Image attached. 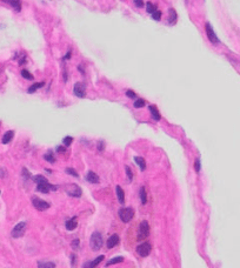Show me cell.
<instances>
[{
    "mask_svg": "<svg viewBox=\"0 0 240 268\" xmlns=\"http://www.w3.org/2000/svg\"><path fill=\"white\" fill-rule=\"evenodd\" d=\"M33 181L37 182V190L38 192H41V193H49L51 190H57V186L51 185L49 182V180L43 175H35L33 176Z\"/></svg>",
    "mask_w": 240,
    "mask_h": 268,
    "instance_id": "obj_1",
    "label": "cell"
},
{
    "mask_svg": "<svg viewBox=\"0 0 240 268\" xmlns=\"http://www.w3.org/2000/svg\"><path fill=\"white\" fill-rule=\"evenodd\" d=\"M103 235L98 232H94L92 235H91V239H89V246L93 250H99V249L103 247Z\"/></svg>",
    "mask_w": 240,
    "mask_h": 268,
    "instance_id": "obj_2",
    "label": "cell"
},
{
    "mask_svg": "<svg viewBox=\"0 0 240 268\" xmlns=\"http://www.w3.org/2000/svg\"><path fill=\"white\" fill-rule=\"evenodd\" d=\"M118 215H119V218H120V220L123 222L127 224V222H130L133 219L134 210H133V208H120L119 212H118Z\"/></svg>",
    "mask_w": 240,
    "mask_h": 268,
    "instance_id": "obj_3",
    "label": "cell"
},
{
    "mask_svg": "<svg viewBox=\"0 0 240 268\" xmlns=\"http://www.w3.org/2000/svg\"><path fill=\"white\" fill-rule=\"evenodd\" d=\"M26 226H27V224H26L25 221H21V222H19V224L15 225L14 228L12 229V232H11L12 238H14V239L21 238V236L24 235L25 230H26Z\"/></svg>",
    "mask_w": 240,
    "mask_h": 268,
    "instance_id": "obj_4",
    "label": "cell"
},
{
    "mask_svg": "<svg viewBox=\"0 0 240 268\" xmlns=\"http://www.w3.org/2000/svg\"><path fill=\"white\" fill-rule=\"evenodd\" d=\"M150 235V225L146 220L141 221V224L139 226V233H138V239L144 240L146 239L147 236Z\"/></svg>",
    "mask_w": 240,
    "mask_h": 268,
    "instance_id": "obj_5",
    "label": "cell"
},
{
    "mask_svg": "<svg viewBox=\"0 0 240 268\" xmlns=\"http://www.w3.org/2000/svg\"><path fill=\"white\" fill-rule=\"evenodd\" d=\"M32 204H33L35 210H40V212H44V210L49 208V204L47 201L39 199V198H37V196H33V198H32Z\"/></svg>",
    "mask_w": 240,
    "mask_h": 268,
    "instance_id": "obj_6",
    "label": "cell"
},
{
    "mask_svg": "<svg viewBox=\"0 0 240 268\" xmlns=\"http://www.w3.org/2000/svg\"><path fill=\"white\" fill-rule=\"evenodd\" d=\"M151 250H152V246L150 242H144V244H140L139 246L137 247V253L142 256V258H146L150 255L151 253Z\"/></svg>",
    "mask_w": 240,
    "mask_h": 268,
    "instance_id": "obj_7",
    "label": "cell"
},
{
    "mask_svg": "<svg viewBox=\"0 0 240 268\" xmlns=\"http://www.w3.org/2000/svg\"><path fill=\"white\" fill-rule=\"evenodd\" d=\"M205 31L206 34H207V38H208V40L211 41L212 44H219V39H218L217 34L214 33V31H213L210 23H206L205 24Z\"/></svg>",
    "mask_w": 240,
    "mask_h": 268,
    "instance_id": "obj_8",
    "label": "cell"
},
{
    "mask_svg": "<svg viewBox=\"0 0 240 268\" xmlns=\"http://www.w3.org/2000/svg\"><path fill=\"white\" fill-rule=\"evenodd\" d=\"M66 193L69 195V196H72V198H80L81 194H83V190L81 188L79 187L78 185H71L66 190Z\"/></svg>",
    "mask_w": 240,
    "mask_h": 268,
    "instance_id": "obj_9",
    "label": "cell"
},
{
    "mask_svg": "<svg viewBox=\"0 0 240 268\" xmlns=\"http://www.w3.org/2000/svg\"><path fill=\"white\" fill-rule=\"evenodd\" d=\"M74 94L78 98H84L86 95V86L83 83H77L73 87Z\"/></svg>",
    "mask_w": 240,
    "mask_h": 268,
    "instance_id": "obj_10",
    "label": "cell"
},
{
    "mask_svg": "<svg viewBox=\"0 0 240 268\" xmlns=\"http://www.w3.org/2000/svg\"><path fill=\"white\" fill-rule=\"evenodd\" d=\"M1 1L7 4V5L12 6L17 12L21 11V0H1Z\"/></svg>",
    "mask_w": 240,
    "mask_h": 268,
    "instance_id": "obj_11",
    "label": "cell"
},
{
    "mask_svg": "<svg viewBox=\"0 0 240 268\" xmlns=\"http://www.w3.org/2000/svg\"><path fill=\"white\" fill-rule=\"evenodd\" d=\"M119 241H120V239H119V235H117V234L111 235V236L108 238V240H107V248H114V247H115V246L119 244Z\"/></svg>",
    "mask_w": 240,
    "mask_h": 268,
    "instance_id": "obj_12",
    "label": "cell"
},
{
    "mask_svg": "<svg viewBox=\"0 0 240 268\" xmlns=\"http://www.w3.org/2000/svg\"><path fill=\"white\" fill-rule=\"evenodd\" d=\"M148 109H150V112H151V115H152V119L154 121H159L161 117H160V113L158 111V108L156 106H153V105H150L148 106Z\"/></svg>",
    "mask_w": 240,
    "mask_h": 268,
    "instance_id": "obj_13",
    "label": "cell"
},
{
    "mask_svg": "<svg viewBox=\"0 0 240 268\" xmlns=\"http://www.w3.org/2000/svg\"><path fill=\"white\" fill-rule=\"evenodd\" d=\"M86 179H87L88 182H91V184H99L100 182V179H99V176L94 173V172L89 171L87 173V175H86Z\"/></svg>",
    "mask_w": 240,
    "mask_h": 268,
    "instance_id": "obj_14",
    "label": "cell"
},
{
    "mask_svg": "<svg viewBox=\"0 0 240 268\" xmlns=\"http://www.w3.org/2000/svg\"><path fill=\"white\" fill-rule=\"evenodd\" d=\"M77 226H78V221H77V218H72V219H69L66 221V224H65V227L67 230H73V229L77 228Z\"/></svg>",
    "mask_w": 240,
    "mask_h": 268,
    "instance_id": "obj_15",
    "label": "cell"
},
{
    "mask_svg": "<svg viewBox=\"0 0 240 268\" xmlns=\"http://www.w3.org/2000/svg\"><path fill=\"white\" fill-rule=\"evenodd\" d=\"M168 13H170V17H168V24L173 26V25L176 24V20H178V15H176V12L174 8H170L168 11Z\"/></svg>",
    "mask_w": 240,
    "mask_h": 268,
    "instance_id": "obj_16",
    "label": "cell"
},
{
    "mask_svg": "<svg viewBox=\"0 0 240 268\" xmlns=\"http://www.w3.org/2000/svg\"><path fill=\"white\" fill-rule=\"evenodd\" d=\"M115 192H117L118 201H119L121 205H124V204H125V192H124V190L120 186H117V187H115Z\"/></svg>",
    "mask_w": 240,
    "mask_h": 268,
    "instance_id": "obj_17",
    "label": "cell"
},
{
    "mask_svg": "<svg viewBox=\"0 0 240 268\" xmlns=\"http://www.w3.org/2000/svg\"><path fill=\"white\" fill-rule=\"evenodd\" d=\"M103 260H104V255H99L95 260H93V261H88L87 263H85V265H84V267H89V268L97 267V266H98L99 263L101 262Z\"/></svg>",
    "mask_w": 240,
    "mask_h": 268,
    "instance_id": "obj_18",
    "label": "cell"
},
{
    "mask_svg": "<svg viewBox=\"0 0 240 268\" xmlns=\"http://www.w3.org/2000/svg\"><path fill=\"white\" fill-rule=\"evenodd\" d=\"M13 137H14V132H13V131H7L5 134H4L3 139H1V142H3L4 145H6V144H10L11 140L13 139Z\"/></svg>",
    "mask_w": 240,
    "mask_h": 268,
    "instance_id": "obj_19",
    "label": "cell"
},
{
    "mask_svg": "<svg viewBox=\"0 0 240 268\" xmlns=\"http://www.w3.org/2000/svg\"><path fill=\"white\" fill-rule=\"evenodd\" d=\"M134 161H135V164L139 166V168L141 169V171H145L146 169V162H145V159L141 158V156H135L134 158Z\"/></svg>",
    "mask_w": 240,
    "mask_h": 268,
    "instance_id": "obj_20",
    "label": "cell"
},
{
    "mask_svg": "<svg viewBox=\"0 0 240 268\" xmlns=\"http://www.w3.org/2000/svg\"><path fill=\"white\" fill-rule=\"evenodd\" d=\"M43 86H45V83H33V85H31L27 89V92L29 94H32V93H35L39 88H41Z\"/></svg>",
    "mask_w": 240,
    "mask_h": 268,
    "instance_id": "obj_21",
    "label": "cell"
},
{
    "mask_svg": "<svg viewBox=\"0 0 240 268\" xmlns=\"http://www.w3.org/2000/svg\"><path fill=\"white\" fill-rule=\"evenodd\" d=\"M44 159L47 161V162H49V164H54V162H55V158H54V155H53V151L47 152L44 155Z\"/></svg>",
    "mask_w": 240,
    "mask_h": 268,
    "instance_id": "obj_22",
    "label": "cell"
},
{
    "mask_svg": "<svg viewBox=\"0 0 240 268\" xmlns=\"http://www.w3.org/2000/svg\"><path fill=\"white\" fill-rule=\"evenodd\" d=\"M124 261L123 256H115L113 259H110L107 262H106V266H111V265H115V263H120Z\"/></svg>",
    "mask_w": 240,
    "mask_h": 268,
    "instance_id": "obj_23",
    "label": "cell"
},
{
    "mask_svg": "<svg viewBox=\"0 0 240 268\" xmlns=\"http://www.w3.org/2000/svg\"><path fill=\"white\" fill-rule=\"evenodd\" d=\"M139 196H140V200H141V204L142 205H145L147 202V194H146V190H145V187H141V188H140Z\"/></svg>",
    "mask_w": 240,
    "mask_h": 268,
    "instance_id": "obj_24",
    "label": "cell"
},
{
    "mask_svg": "<svg viewBox=\"0 0 240 268\" xmlns=\"http://www.w3.org/2000/svg\"><path fill=\"white\" fill-rule=\"evenodd\" d=\"M38 267L39 268H54L55 267V263L54 262H43V261H39L38 262Z\"/></svg>",
    "mask_w": 240,
    "mask_h": 268,
    "instance_id": "obj_25",
    "label": "cell"
},
{
    "mask_svg": "<svg viewBox=\"0 0 240 268\" xmlns=\"http://www.w3.org/2000/svg\"><path fill=\"white\" fill-rule=\"evenodd\" d=\"M157 10V6H154L151 3V1H147V4H146V11H147V13H150V14H152L154 11Z\"/></svg>",
    "mask_w": 240,
    "mask_h": 268,
    "instance_id": "obj_26",
    "label": "cell"
},
{
    "mask_svg": "<svg viewBox=\"0 0 240 268\" xmlns=\"http://www.w3.org/2000/svg\"><path fill=\"white\" fill-rule=\"evenodd\" d=\"M21 75H23V78H25L26 80H33V79H34V77L29 73L27 69H23V71H21Z\"/></svg>",
    "mask_w": 240,
    "mask_h": 268,
    "instance_id": "obj_27",
    "label": "cell"
},
{
    "mask_svg": "<svg viewBox=\"0 0 240 268\" xmlns=\"http://www.w3.org/2000/svg\"><path fill=\"white\" fill-rule=\"evenodd\" d=\"M133 105H134V107L135 108H141L146 105V103H145V100H144V99H137Z\"/></svg>",
    "mask_w": 240,
    "mask_h": 268,
    "instance_id": "obj_28",
    "label": "cell"
},
{
    "mask_svg": "<svg viewBox=\"0 0 240 268\" xmlns=\"http://www.w3.org/2000/svg\"><path fill=\"white\" fill-rule=\"evenodd\" d=\"M152 18L153 20H156V21H159V20L161 19V11H159V10H156L154 12H153L152 14Z\"/></svg>",
    "mask_w": 240,
    "mask_h": 268,
    "instance_id": "obj_29",
    "label": "cell"
},
{
    "mask_svg": "<svg viewBox=\"0 0 240 268\" xmlns=\"http://www.w3.org/2000/svg\"><path fill=\"white\" fill-rule=\"evenodd\" d=\"M72 142H73V138L72 137H65L64 139H63V144H64L65 147H69Z\"/></svg>",
    "mask_w": 240,
    "mask_h": 268,
    "instance_id": "obj_30",
    "label": "cell"
},
{
    "mask_svg": "<svg viewBox=\"0 0 240 268\" xmlns=\"http://www.w3.org/2000/svg\"><path fill=\"white\" fill-rule=\"evenodd\" d=\"M66 173H67V174H69V175L74 176V178H79L78 173L74 171L73 168H71V167H67V168H66Z\"/></svg>",
    "mask_w": 240,
    "mask_h": 268,
    "instance_id": "obj_31",
    "label": "cell"
},
{
    "mask_svg": "<svg viewBox=\"0 0 240 268\" xmlns=\"http://www.w3.org/2000/svg\"><path fill=\"white\" fill-rule=\"evenodd\" d=\"M194 169H196L197 173H199L201 169V164H200V159L199 158H197L196 159V162H194Z\"/></svg>",
    "mask_w": 240,
    "mask_h": 268,
    "instance_id": "obj_32",
    "label": "cell"
},
{
    "mask_svg": "<svg viewBox=\"0 0 240 268\" xmlns=\"http://www.w3.org/2000/svg\"><path fill=\"white\" fill-rule=\"evenodd\" d=\"M125 171H126V175H127L128 181H132L133 180V173H132V171L130 169V167H128V166L125 167Z\"/></svg>",
    "mask_w": 240,
    "mask_h": 268,
    "instance_id": "obj_33",
    "label": "cell"
},
{
    "mask_svg": "<svg viewBox=\"0 0 240 268\" xmlns=\"http://www.w3.org/2000/svg\"><path fill=\"white\" fill-rule=\"evenodd\" d=\"M126 95H127L128 98H131V99H135V98H137V94L133 92V91H130V89L126 92Z\"/></svg>",
    "mask_w": 240,
    "mask_h": 268,
    "instance_id": "obj_34",
    "label": "cell"
},
{
    "mask_svg": "<svg viewBox=\"0 0 240 268\" xmlns=\"http://www.w3.org/2000/svg\"><path fill=\"white\" fill-rule=\"evenodd\" d=\"M133 1H134V5L139 7V8H141L144 6V0H133Z\"/></svg>",
    "mask_w": 240,
    "mask_h": 268,
    "instance_id": "obj_35",
    "label": "cell"
},
{
    "mask_svg": "<svg viewBox=\"0 0 240 268\" xmlns=\"http://www.w3.org/2000/svg\"><path fill=\"white\" fill-rule=\"evenodd\" d=\"M79 242H80V241H79V239L73 240V241H72V248H73V249H78L79 248Z\"/></svg>",
    "mask_w": 240,
    "mask_h": 268,
    "instance_id": "obj_36",
    "label": "cell"
},
{
    "mask_svg": "<svg viewBox=\"0 0 240 268\" xmlns=\"http://www.w3.org/2000/svg\"><path fill=\"white\" fill-rule=\"evenodd\" d=\"M23 175L25 176V179H28L29 176H31V174H29V172L26 168H23Z\"/></svg>",
    "mask_w": 240,
    "mask_h": 268,
    "instance_id": "obj_37",
    "label": "cell"
},
{
    "mask_svg": "<svg viewBox=\"0 0 240 268\" xmlns=\"http://www.w3.org/2000/svg\"><path fill=\"white\" fill-rule=\"evenodd\" d=\"M71 55H72V51L71 49H69V52L66 53V55L64 57V60H69V58H71Z\"/></svg>",
    "mask_w": 240,
    "mask_h": 268,
    "instance_id": "obj_38",
    "label": "cell"
},
{
    "mask_svg": "<svg viewBox=\"0 0 240 268\" xmlns=\"http://www.w3.org/2000/svg\"><path fill=\"white\" fill-rule=\"evenodd\" d=\"M104 146H105V145H104V142H101V141H99V142H98V149H99L100 152L104 151Z\"/></svg>",
    "mask_w": 240,
    "mask_h": 268,
    "instance_id": "obj_39",
    "label": "cell"
},
{
    "mask_svg": "<svg viewBox=\"0 0 240 268\" xmlns=\"http://www.w3.org/2000/svg\"><path fill=\"white\" fill-rule=\"evenodd\" d=\"M25 60H26V55H23V58H21V59L19 60V63H20V65H24Z\"/></svg>",
    "mask_w": 240,
    "mask_h": 268,
    "instance_id": "obj_40",
    "label": "cell"
},
{
    "mask_svg": "<svg viewBox=\"0 0 240 268\" xmlns=\"http://www.w3.org/2000/svg\"><path fill=\"white\" fill-rule=\"evenodd\" d=\"M72 266H74L75 265V255H72V263H71Z\"/></svg>",
    "mask_w": 240,
    "mask_h": 268,
    "instance_id": "obj_41",
    "label": "cell"
},
{
    "mask_svg": "<svg viewBox=\"0 0 240 268\" xmlns=\"http://www.w3.org/2000/svg\"><path fill=\"white\" fill-rule=\"evenodd\" d=\"M0 193H1V192H0Z\"/></svg>",
    "mask_w": 240,
    "mask_h": 268,
    "instance_id": "obj_42",
    "label": "cell"
}]
</instances>
